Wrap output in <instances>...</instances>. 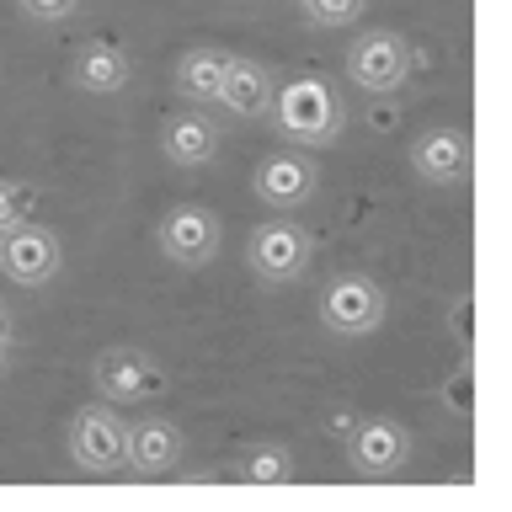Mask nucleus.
Masks as SVG:
<instances>
[{
	"label": "nucleus",
	"mask_w": 512,
	"mask_h": 512,
	"mask_svg": "<svg viewBox=\"0 0 512 512\" xmlns=\"http://www.w3.org/2000/svg\"><path fill=\"white\" fill-rule=\"evenodd\" d=\"M70 75L86 96H118V91H128V80H134V64H128V54L112 43H86L75 54Z\"/></svg>",
	"instance_id": "obj_16"
},
{
	"label": "nucleus",
	"mask_w": 512,
	"mask_h": 512,
	"mask_svg": "<svg viewBox=\"0 0 512 512\" xmlns=\"http://www.w3.org/2000/svg\"><path fill=\"white\" fill-rule=\"evenodd\" d=\"M160 155L171 166H208L219 155V123L208 112H176L160 123Z\"/></svg>",
	"instance_id": "obj_13"
},
{
	"label": "nucleus",
	"mask_w": 512,
	"mask_h": 512,
	"mask_svg": "<svg viewBox=\"0 0 512 512\" xmlns=\"http://www.w3.org/2000/svg\"><path fill=\"white\" fill-rule=\"evenodd\" d=\"M160 251L176 267H208L219 256V214L203 203H176L166 219H160Z\"/></svg>",
	"instance_id": "obj_9"
},
{
	"label": "nucleus",
	"mask_w": 512,
	"mask_h": 512,
	"mask_svg": "<svg viewBox=\"0 0 512 512\" xmlns=\"http://www.w3.org/2000/svg\"><path fill=\"white\" fill-rule=\"evenodd\" d=\"M315 310L331 336H374L384 326V315H390V299H384V288L368 272H336L320 288Z\"/></svg>",
	"instance_id": "obj_2"
},
{
	"label": "nucleus",
	"mask_w": 512,
	"mask_h": 512,
	"mask_svg": "<svg viewBox=\"0 0 512 512\" xmlns=\"http://www.w3.org/2000/svg\"><path fill=\"white\" fill-rule=\"evenodd\" d=\"M32 187L27 182H11V176H0V235L16 230V224H27L32 219Z\"/></svg>",
	"instance_id": "obj_18"
},
{
	"label": "nucleus",
	"mask_w": 512,
	"mask_h": 512,
	"mask_svg": "<svg viewBox=\"0 0 512 512\" xmlns=\"http://www.w3.org/2000/svg\"><path fill=\"white\" fill-rule=\"evenodd\" d=\"M411 454V432L395 422V416H358L347 432V459L358 475H395Z\"/></svg>",
	"instance_id": "obj_10"
},
{
	"label": "nucleus",
	"mask_w": 512,
	"mask_h": 512,
	"mask_svg": "<svg viewBox=\"0 0 512 512\" xmlns=\"http://www.w3.org/2000/svg\"><path fill=\"white\" fill-rule=\"evenodd\" d=\"M0 368H6V347H0Z\"/></svg>",
	"instance_id": "obj_24"
},
{
	"label": "nucleus",
	"mask_w": 512,
	"mask_h": 512,
	"mask_svg": "<svg viewBox=\"0 0 512 512\" xmlns=\"http://www.w3.org/2000/svg\"><path fill=\"white\" fill-rule=\"evenodd\" d=\"M64 267V246L48 224H16V230L0 235V272L22 288H43L54 283V272Z\"/></svg>",
	"instance_id": "obj_8"
},
{
	"label": "nucleus",
	"mask_w": 512,
	"mask_h": 512,
	"mask_svg": "<svg viewBox=\"0 0 512 512\" xmlns=\"http://www.w3.org/2000/svg\"><path fill=\"white\" fill-rule=\"evenodd\" d=\"M123 448H128V422L112 411V400L80 406L70 416V464L86 475H118L123 470Z\"/></svg>",
	"instance_id": "obj_4"
},
{
	"label": "nucleus",
	"mask_w": 512,
	"mask_h": 512,
	"mask_svg": "<svg viewBox=\"0 0 512 512\" xmlns=\"http://www.w3.org/2000/svg\"><path fill=\"white\" fill-rule=\"evenodd\" d=\"M272 123H278V134L294 144V150H326V144L342 139L347 107H342V96H336L331 80L299 75V80H288V86H278V96H272Z\"/></svg>",
	"instance_id": "obj_1"
},
{
	"label": "nucleus",
	"mask_w": 512,
	"mask_h": 512,
	"mask_svg": "<svg viewBox=\"0 0 512 512\" xmlns=\"http://www.w3.org/2000/svg\"><path fill=\"white\" fill-rule=\"evenodd\" d=\"M406 75H411V48H406L400 32L374 27V32H358V38H352V48H347V80L352 86L384 96V91H395Z\"/></svg>",
	"instance_id": "obj_7"
},
{
	"label": "nucleus",
	"mask_w": 512,
	"mask_h": 512,
	"mask_svg": "<svg viewBox=\"0 0 512 512\" xmlns=\"http://www.w3.org/2000/svg\"><path fill=\"white\" fill-rule=\"evenodd\" d=\"M272 96H278V80H272L267 64L230 54V70H224V86H219V107L235 112V118H267Z\"/></svg>",
	"instance_id": "obj_12"
},
{
	"label": "nucleus",
	"mask_w": 512,
	"mask_h": 512,
	"mask_svg": "<svg viewBox=\"0 0 512 512\" xmlns=\"http://www.w3.org/2000/svg\"><path fill=\"white\" fill-rule=\"evenodd\" d=\"M123 464L134 475H171L182 464V427L166 422V416H144V422L128 427V448Z\"/></svg>",
	"instance_id": "obj_11"
},
{
	"label": "nucleus",
	"mask_w": 512,
	"mask_h": 512,
	"mask_svg": "<svg viewBox=\"0 0 512 512\" xmlns=\"http://www.w3.org/2000/svg\"><path fill=\"white\" fill-rule=\"evenodd\" d=\"M91 384L112 406H150V400H160L171 390V374L144 347H107L91 363Z\"/></svg>",
	"instance_id": "obj_3"
},
{
	"label": "nucleus",
	"mask_w": 512,
	"mask_h": 512,
	"mask_svg": "<svg viewBox=\"0 0 512 512\" xmlns=\"http://www.w3.org/2000/svg\"><path fill=\"white\" fill-rule=\"evenodd\" d=\"M22 6V16H32V22H64V16L80 11V0H16Z\"/></svg>",
	"instance_id": "obj_20"
},
{
	"label": "nucleus",
	"mask_w": 512,
	"mask_h": 512,
	"mask_svg": "<svg viewBox=\"0 0 512 512\" xmlns=\"http://www.w3.org/2000/svg\"><path fill=\"white\" fill-rule=\"evenodd\" d=\"M224 70H230V54L203 43V48H187V54L176 59L171 86H176V96H187L192 107H214L219 102V86H224Z\"/></svg>",
	"instance_id": "obj_15"
},
{
	"label": "nucleus",
	"mask_w": 512,
	"mask_h": 512,
	"mask_svg": "<svg viewBox=\"0 0 512 512\" xmlns=\"http://www.w3.org/2000/svg\"><path fill=\"white\" fill-rule=\"evenodd\" d=\"M6 342H11V310L0 304V347H6Z\"/></svg>",
	"instance_id": "obj_23"
},
{
	"label": "nucleus",
	"mask_w": 512,
	"mask_h": 512,
	"mask_svg": "<svg viewBox=\"0 0 512 512\" xmlns=\"http://www.w3.org/2000/svg\"><path fill=\"white\" fill-rule=\"evenodd\" d=\"M368 11V0H304V16L315 27H352Z\"/></svg>",
	"instance_id": "obj_19"
},
{
	"label": "nucleus",
	"mask_w": 512,
	"mask_h": 512,
	"mask_svg": "<svg viewBox=\"0 0 512 512\" xmlns=\"http://www.w3.org/2000/svg\"><path fill=\"white\" fill-rule=\"evenodd\" d=\"M411 166L422 182L448 187L470 171V144H464V134H454V128H427V134L411 144Z\"/></svg>",
	"instance_id": "obj_14"
},
{
	"label": "nucleus",
	"mask_w": 512,
	"mask_h": 512,
	"mask_svg": "<svg viewBox=\"0 0 512 512\" xmlns=\"http://www.w3.org/2000/svg\"><path fill=\"white\" fill-rule=\"evenodd\" d=\"M235 475L251 480V486H283V480H294V454L283 443H251L235 459Z\"/></svg>",
	"instance_id": "obj_17"
},
{
	"label": "nucleus",
	"mask_w": 512,
	"mask_h": 512,
	"mask_svg": "<svg viewBox=\"0 0 512 512\" xmlns=\"http://www.w3.org/2000/svg\"><path fill=\"white\" fill-rule=\"evenodd\" d=\"M315 187H320V166L304 150H272L256 160V171H251V192H256V203H267V208H278V214H288V208H304L315 198Z\"/></svg>",
	"instance_id": "obj_6"
},
{
	"label": "nucleus",
	"mask_w": 512,
	"mask_h": 512,
	"mask_svg": "<svg viewBox=\"0 0 512 512\" xmlns=\"http://www.w3.org/2000/svg\"><path fill=\"white\" fill-rule=\"evenodd\" d=\"M299 6H304V0H299Z\"/></svg>",
	"instance_id": "obj_25"
},
{
	"label": "nucleus",
	"mask_w": 512,
	"mask_h": 512,
	"mask_svg": "<svg viewBox=\"0 0 512 512\" xmlns=\"http://www.w3.org/2000/svg\"><path fill=\"white\" fill-rule=\"evenodd\" d=\"M448 336H454L459 347H470V336H475V304H470V299H454V304H448Z\"/></svg>",
	"instance_id": "obj_21"
},
{
	"label": "nucleus",
	"mask_w": 512,
	"mask_h": 512,
	"mask_svg": "<svg viewBox=\"0 0 512 512\" xmlns=\"http://www.w3.org/2000/svg\"><path fill=\"white\" fill-rule=\"evenodd\" d=\"M310 230L299 219H262L246 240V267L262 283H294L304 267H310Z\"/></svg>",
	"instance_id": "obj_5"
},
{
	"label": "nucleus",
	"mask_w": 512,
	"mask_h": 512,
	"mask_svg": "<svg viewBox=\"0 0 512 512\" xmlns=\"http://www.w3.org/2000/svg\"><path fill=\"white\" fill-rule=\"evenodd\" d=\"M443 400L454 416H470V368H454V374L443 379Z\"/></svg>",
	"instance_id": "obj_22"
}]
</instances>
